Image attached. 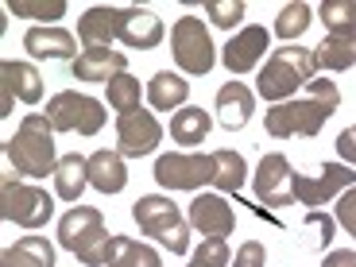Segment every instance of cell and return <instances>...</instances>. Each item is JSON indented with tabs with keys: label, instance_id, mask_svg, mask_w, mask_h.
<instances>
[{
	"label": "cell",
	"instance_id": "cell-1",
	"mask_svg": "<svg viewBox=\"0 0 356 267\" xmlns=\"http://www.w3.org/2000/svg\"><path fill=\"white\" fill-rule=\"evenodd\" d=\"M341 105V93L330 78H314L306 86V97H291L283 105H271L264 113V128L271 140H294V136H318Z\"/></svg>",
	"mask_w": 356,
	"mask_h": 267
},
{
	"label": "cell",
	"instance_id": "cell-2",
	"mask_svg": "<svg viewBox=\"0 0 356 267\" xmlns=\"http://www.w3.org/2000/svg\"><path fill=\"white\" fill-rule=\"evenodd\" d=\"M4 155L24 178H47L58 167V152H54V128L47 113H27L19 120L16 136L4 140Z\"/></svg>",
	"mask_w": 356,
	"mask_h": 267
},
{
	"label": "cell",
	"instance_id": "cell-3",
	"mask_svg": "<svg viewBox=\"0 0 356 267\" xmlns=\"http://www.w3.org/2000/svg\"><path fill=\"white\" fill-rule=\"evenodd\" d=\"M314 51L310 47H298V43H286L279 51H271V58L264 63L256 78V93L271 105H283V101L294 97V89H306L314 81Z\"/></svg>",
	"mask_w": 356,
	"mask_h": 267
},
{
	"label": "cell",
	"instance_id": "cell-4",
	"mask_svg": "<svg viewBox=\"0 0 356 267\" xmlns=\"http://www.w3.org/2000/svg\"><path fill=\"white\" fill-rule=\"evenodd\" d=\"M108 241H113V232L105 229V217L93 205H74L58 221V244L70 256H78L86 267H105Z\"/></svg>",
	"mask_w": 356,
	"mask_h": 267
},
{
	"label": "cell",
	"instance_id": "cell-5",
	"mask_svg": "<svg viewBox=\"0 0 356 267\" xmlns=\"http://www.w3.org/2000/svg\"><path fill=\"white\" fill-rule=\"evenodd\" d=\"M132 217L143 236H155L170 256H186L190 252V221L178 213V205L163 194H147L132 205Z\"/></svg>",
	"mask_w": 356,
	"mask_h": 267
},
{
	"label": "cell",
	"instance_id": "cell-6",
	"mask_svg": "<svg viewBox=\"0 0 356 267\" xmlns=\"http://www.w3.org/2000/svg\"><path fill=\"white\" fill-rule=\"evenodd\" d=\"M47 120L54 132H78V136H97L105 128V105L89 93L63 89L47 101Z\"/></svg>",
	"mask_w": 356,
	"mask_h": 267
},
{
	"label": "cell",
	"instance_id": "cell-7",
	"mask_svg": "<svg viewBox=\"0 0 356 267\" xmlns=\"http://www.w3.org/2000/svg\"><path fill=\"white\" fill-rule=\"evenodd\" d=\"M54 213V197L47 190L31 186V182H16L4 178L0 182V217L19 229H43Z\"/></svg>",
	"mask_w": 356,
	"mask_h": 267
},
{
	"label": "cell",
	"instance_id": "cell-8",
	"mask_svg": "<svg viewBox=\"0 0 356 267\" xmlns=\"http://www.w3.org/2000/svg\"><path fill=\"white\" fill-rule=\"evenodd\" d=\"M170 47H175V63L194 78H205L213 70L217 54H213V39L205 31V24L197 16H182L170 27Z\"/></svg>",
	"mask_w": 356,
	"mask_h": 267
},
{
	"label": "cell",
	"instance_id": "cell-9",
	"mask_svg": "<svg viewBox=\"0 0 356 267\" xmlns=\"http://www.w3.org/2000/svg\"><path fill=\"white\" fill-rule=\"evenodd\" d=\"M155 182L163 190H202L213 182V155L170 152L155 159Z\"/></svg>",
	"mask_w": 356,
	"mask_h": 267
},
{
	"label": "cell",
	"instance_id": "cell-10",
	"mask_svg": "<svg viewBox=\"0 0 356 267\" xmlns=\"http://www.w3.org/2000/svg\"><path fill=\"white\" fill-rule=\"evenodd\" d=\"M252 186H256L259 205H271V209H283L294 202V167L283 152H271L259 159L256 175H252Z\"/></svg>",
	"mask_w": 356,
	"mask_h": 267
},
{
	"label": "cell",
	"instance_id": "cell-11",
	"mask_svg": "<svg viewBox=\"0 0 356 267\" xmlns=\"http://www.w3.org/2000/svg\"><path fill=\"white\" fill-rule=\"evenodd\" d=\"M348 186H356V170L345 163H325L318 175H298L294 170V197L302 205H325L341 197Z\"/></svg>",
	"mask_w": 356,
	"mask_h": 267
},
{
	"label": "cell",
	"instance_id": "cell-12",
	"mask_svg": "<svg viewBox=\"0 0 356 267\" xmlns=\"http://www.w3.org/2000/svg\"><path fill=\"white\" fill-rule=\"evenodd\" d=\"M163 140V124L155 120V113H128V116H116V152L124 159H140V155H152Z\"/></svg>",
	"mask_w": 356,
	"mask_h": 267
},
{
	"label": "cell",
	"instance_id": "cell-13",
	"mask_svg": "<svg viewBox=\"0 0 356 267\" xmlns=\"http://www.w3.org/2000/svg\"><path fill=\"white\" fill-rule=\"evenodd\" d=\"M167 35V27L147 8H116V39L132 51H155Z\"/></svg>",
	"mask_w": 356,
	"mask_h": 267
},
{
	"label": "cell",
	"instance_id": "cell-14",
	"mask_svg": "<svg viewBox=\"0 0 356 267\" xmlns=\"http://www.w3.org/2000/svg\"><path fill=\"white\" fill-rule=\"evenodd\" d=\"M267 43H271V31H267V27H259V24L241 27V31L225 43L221 63L229 66V74H248V70H256V66H259Z\"/></svg>",
	"mask_w": 356,
	"mask_h": 267
},
{
	"label": "cell",
	"instance_id": "cell-15",
	"mask_svg": "<svg viewBox=\"0 0 356 267\" xmlns=\"http://www.w3.org/2000/svg\"><path fill=\"white\" fill-rule=\"evenodd\" d=\"M0 78H4V101H0V116L12 113V97H19L24 105H39L43 101V78L31 63H0Z\"/></svg>",
	"mask_w": 356,
	"mask_h": 267
},
{
	"label": "cell",
	"instance_id": "cell-16",
	"mask_svg": "<svg viewBox=\"0 0 356 267\" xmlns=\"http://www.w3.org/2000/svg\"><path fill=\"white\" fill-rule=\"evenodd\" d=\"M190 229H197L202 236H229L236 229V217H232V205L225 202L221 194H197L190 202V213H186Z\"/></svg>",
	"mask_w": 356,
	"mask_h": 267
},
{
	"label": "cell",
	"instance_id": "cell-17",
	"mask_svg": "<svg viewBox=\"0 0 356 267\" xmlns=\"http://www.w3.org/2000/svg\"><path fill=\"white\" fill-rule=\"evenodd\" d=\"M213 108H217V124L229 128V132H241L252 120V113H256V93H252L244 81H225V86L217 89Z\"/></svg>",
	"mask_w": 356,
	"mask_h": 267
},
{
	"label": "cell",
	"instance_id": "cell-18",
	"mask_svg": "<svg viewBox=\"0 0 356 267\" xmlns=\"http://www.w3.org/2000/svg\"><path fill=\"white\" fill-rule=\"evenodd\" d=\"M70 74L78 81H101V86H108L113 78L128 74V54L124 51H81L70 63Z\"/></svg>",
	"mask_w": 356,
	"mask_h": 267
},
{
	"label": "cell",
	"instance_id": "cell-19",
	"mask_svg": "<svg viewBox=\"0 0 356 267\" xmlns=\"http://www.w3.org/2000/svg\"><path fill=\"white\" fill-rule=\"evenodd\" d=\"M24 51L31 58H78V39L66 27L51 24V27H27L24 35Z\"/></svg>",
	"mask_w": 356,
	"mask_h": 267
},
{
	"label": "cell",
	"instance_id": "cell-20",
	"mask_svg": "<svg viewBox=\"0 0 356 267\" xmlns=\"http://www.w3.org/2000/svg\"><path fill=\"white\" fill-rule=\"evenodd\" d=\"M78 39H81L86 51H113L116 8H108V4H93V8H86V16L78 19Z\"/></svg>",
	"mask_w": 356,
	"mask_h": 267
},
{
	"label": "cell",
	"instance_id": "cell-21",
	"mask_svg": "<svg viewBox=\"0 0 356 267\" xmlns=\"http://www.w3.org/2000/svg\"><path fill=\"white\" fill-rule=\"evenodd\" d=\"M89 186L101 190V194H120L128 186V167H124V155L120 152H101L89 155Z\"/></svg>",
	"mask_w": 356,
	"mask_h": 267
},
{
	"label": "cell",
	"instance_id": "cell-22",
	"mask_svg": "<svg viewBox=\"0 0 356 267\" xmlns=\"http://www.w3.org/2000/svg\"><path fill=\"white\" fill-rule=\"evenodd\" d=\"M314 63L325 74H341L356 66V31H341V35H325L314 47Z\"/></svg>",
	"mask_w": 356,
	"mask_h": 267
},
{
	"label": "cell",
	"instance_id": "cell-23",
	"mask_svg": "<svg viewBox=\"0 0 356 267\" xmlns=\"http://www.w3.org/2000/svg\"><path fill=\"white\" fill-rule=\"evenodd\" d=\"M186 97H190V81L182 78V74L159 70V74H152V81H147V101H152V108H159V113L186 108Z\"/></svg>",
	"mask_w": 356,
	"mask_h": 267
},
{
	"label": "cell",
	"instance_id": "cell-24",
	"mask_svg": "<svg viewBox=\"0 0 356 267\" xmlns=\"http://www.w3.org/2000/svg\"><path fill=\"white\" fill-rule=\"evenodd\" d=\"M0 267H54V244L47 236H19L4 248Z\"/></svg>",
	"mask_w": 356,
	"mask_h": 267
},
{
	"label": "cell",
	"instance_id": "cell-25",
	"mask_svg": "<svg viewBox=\"0 0 356 267\" xmlns=\"http://www.w3.org/2000/svg\"><path fill=\"white\" fill-rule=\"evenodd\" d=\"M89 186V159L86 155H63L54 167V194L63 202H81V190Z\"/></svg>",
	"mask_w": 356,
	"mask_h": 267
},
{
	"label": "cell",
	"instance_id": "cell-26",
	"mask_svg": "<svg viewBox=\"0 0 356 267\" xmlns=\"http://www.w3.org/2000/svg\"><path fill=\"white\" fill-rule=\"evenodd\" d=\"M209 128H213V120H209V113L197 108V105H186V108H178V113L170 116V140L182 143V147H197V143H205Z\"/></svg>",
	"mask_w": 356,
	"mask_h": 267
},
{
	"label": "cell",
	"instance_id": "cell-27",
	"mask_svg": "<svg viewBox=\"0 0 356 267\" xmlns=\"http://www.w3.org/2000/svg\"><path fill=\"white\" fill-rule=\"evenodd\" d=\"M105 267H163V259H159V252L147 248V244L132 241V236H116L113 232Z\"/></svg>",
	"mask_w": 356,
	"mask_h": 267
},
{
	"label": "cell",
	"instance_id": "cell-28",
	"mask_svg": "<svg viewBox=\"0 0 356 267\" xmlns=\"http://www.w3.org/2000/svg\"><path fill=\"white\" fill-rule=\"evenodd\" d=\"M244 178H248V163L241 152H232V147L213 152V186L221 194H236L244 186Z\"/></svg>",
	"mask_w": 356,
	"mask_h": 267
},
{
	"label": "cell",
	"instance_id": "cell-29",
	"mask_svg": "<svg viewBox=\"0 0 356 267\" xmlns=\"http://www.w3.org/2000/svg\"><path fill=\"white\" fill-rule=\"evenodd\" d=\"M140 78H132V74H120V78L108 81V105L116 108L120 116L128 113H140Z\"/></svg>",
	"mask_w": 356,
	"mask_h": 267
},
{
	"label": "cell",
	"instance_id": "cell-30",
	"mask_svg": "<svg viewBox=\"0 0 356 267\" xmlns=\"http://www.w3.org/2000/svg\"><path fill=\"white\" fill-rule=\"evenodd\" d=\"M318 16H321V24L330 27V35L356 31V0H321Z\"/></svg>",
	"mask_w": 356,
	"mask_h": 267
},
{
	"label": "cell",
	"instance_id": "cell-31",
	"mask_svg": "<svg viewBox=\"0 0 356 267\" xmlns=\"http://www.w3.org/2000/svg\"><path fill=\"white\" fill-rule=\"evenodd\" d=\"M310 4H302V0H294V4H286L283 12H279L275 19V35L283 39V43H294V39L302 35L306 27H310Z\"/></svg>",
	"mask_w": 356,
	"mask_h": 267
},
{
	"label": "cell",
	"instance_id": "cell-32",
	"mask_svg": "<svg viewBox=\"0 0 356 267\" xmlns=\"http://www.w3.org/2000/svg\"><path fill=\"white\" fill-rule=\"evenodd\" d=\"M8 12L19 19H63L66 0H8Z\"/></svg>",
	"mask_w": 356,
	"mask_h": 267
},
{
	"label": "cell",
	"instance_id": "cell-33",
	"mask_svg": "<svg viewBox=\"0 0 356 267\" xmlns=\"http://www.w3.org/2000/svg\"><path fill=\"white\" fill-rule=\"evenodd\" d=\"M232 256H229V244L221 236H205L202 248L190 256V267H229Z\"/></svg>",
	"mask_w": 356,
	"mask_h": 267
},
{
	"label": "cell",
	"instance_id": "cell-34",
	"mask_svg": "<svg viewBox=\"0 0 356 267\" xmlns=\"http://www.w3.org/2000/svg\"><path fill=\"white\" fill-rule=\"evenodd\" d=\"M205 16H209V24L232 31L244 19V4L241 0H205Z\"/></svg>",
	"mask_w": 356,
	"mask_h": 267
},
{
	"label": "cell",
	"instance_id": "cell-35",
	"mask_svg": "<svg viewBox=\"0 0 356 267\" xmlns=\"http://www.w3.org/2000/svg\"><path fill=\"white\" fill-rule=\"evenodd\" d=\"M229 267H267V248L259 241H244Z\"/></svg>",
	"mask_w": 356,
	"mask_h": 267
},
{
	"label": "cell",
	"instance_id": "cell-36",
	"mask_svg": "<svg viewBox=\"0 0 356 267\" xmlns=\"http://www.w3.org/2000/svg\"><path fill=\"white\" fill-rule=\"evenodd\" d=\"M337 221L348 236H356V186H348L345 194L337 197Z\"/></svg>",
	"mask_w": 356,
	"mask_h": 267
},
{
	"label": "cell",
	"instance_id": "cell-37",
	"mask_svg": "<svg viewBox=\"0 0 356 267\" xmlns=\"http://www.w3.org/2000/svg\"><path fill=\"white\" fill-rule=\"evenodd\" d=\"M337 155L345 159V167H348V163H356V124L345 128V132L337 136Z\"/></svg>",
	"mask_w": 356,
	"mask_h": 267
},
{
	"label": "cell",
	"instance_id": "cell-38",
	"mask_svg": "<svg viewBox=\"0 0 356 267\" xmlns=\"http://www.w3.org/2000/svg\"><path fill=\"white\" fill-rule=\"evenodd\" d=\"M321 267H356V252L337 248V252H330V256H325V264H321Z\"/></svg>",
	"mask_w": 356,
	"mask_h": 267
},
{
	"label": "cell",
	"instance_id": "cell-39",
	"mask_svg": "<svg viewBox=\"0 0 356 267\" xmlns=\"http://www.w3.org/2000/svg\"><path fill=\"white\" fill-rule=\"evenodd\" d=\"M186 267H190V264H186Z\"/></svg>",
	"mask_w": 356,
	"mask_h": 267
}]
</instances>
